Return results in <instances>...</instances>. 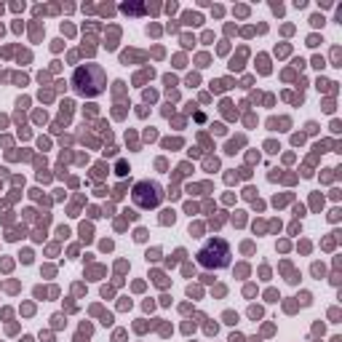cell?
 I'll list each match as a JSON object with an SVG mask.
<instances>
[{
  "instance_id": "1",
  "label": "cell",
  "mask_w": 342,
  "mask_h": 342,
  "mask_svg": "<svg viewBox=\"0 0 342 342\" xmlns=\"http://www.w3.org/2000/svg\"><path fill=\"white\" fill-rule=\"evenodd\" d=\"M72 88L78 96H99L107 88V75L99 64H81L72 72Z\"/></svg>"
},
{
  "instance_id": "2",
  "label": "cell",
  "mask_w": 342,
  "mask_h": 342,
  "mask_svg": "<svg viewBox=\"0 0 342 342\" xmlns=\"http://www.w3.org/2000/svg\"><path fill=\"white\" fill-rule=\"evenodd\" d=\"M198 265L206 267V270H225L230 267V243L225 238H209L201 249H198Z\"/></svg>"
},
{
  "instance_id": "3",
  "label": "cell",
  "mask_w": 342,
  "mask_h": 342,
  "mask_svg": "<svg viewBox=\"0 0 342 342\" xmlns=\"http://www.w3.org/2000/svg\"><path fill=\"white\" fill-rule=\"evenodd\" d=\"M163 187L158 185V182H150V179H142L134 185V190H131V201L136 203L139 209H158L163 203Z\"/></svg>"
},
{
  "instance_id": "4",
  "label": "cell",
  "mask_w": 342,
  "mask_h": 342,
  "mask_svg": "<svg viewBox=\"0 0 342 342\" xmlns=\"http://www.w3.org/2000/svg\"><path fill=\"white\" fill-rule=\"evenodd\" d=\"M118 174H121V176H123V174H128V166H126V163H123V161L118 163Z\"/></svg>"
}]
</instances>
